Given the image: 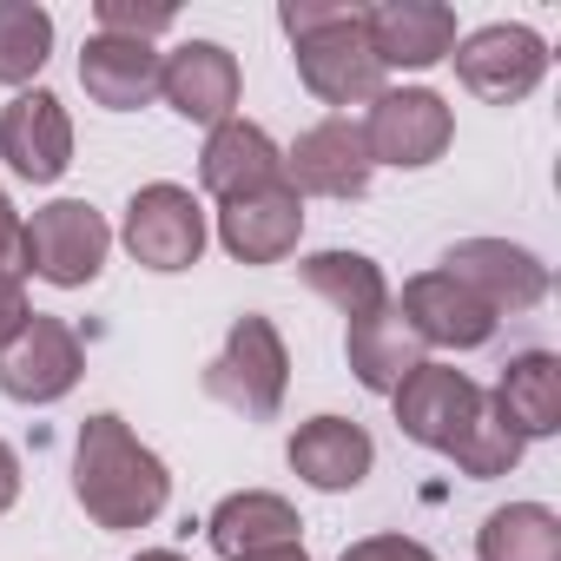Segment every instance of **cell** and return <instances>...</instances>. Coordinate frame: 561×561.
I'll return each mask as SVG.
<instances>
[{
	"label": "cell",
	"mask_w": 561,
	"mask_h": 561,
	"mask_svg": "<svg viewBox=\"0 0 561 561\" xmlns=\"http://www.w3.org/2000/svg\"><path fill=\"white\" fill-rule=\"evenodd\" d=\"M73 495H80V508H87L106 535H126V528H146V522L165 508L172 476H165V462L126 430V416L100 410V416H87L80 436H73Z\"/></svg>",
	"instance_id": "1"
},
{
	"label": "cell",
	"mask_w": 561,
	"mask_h": 561,
	"mask_svg": "<svg viewBox=\"0 0 561 561\" xmlns=\"http://www.w3.org/2000/svg\"><path fill=\"white\" fill-rule=\"evenodd\" d=\"M277 27L298 47V80L324 106H357V100L383 93V67L364 41V8H344V0H285Z\"/></svg>",
	"instance_id": "2"
},
{
	"label": "cell",
	"mask_w": 561,
	"mask_h": 561,
	"mask_svg": "<svg viewBox=\"0 0 561 561\" xmlns=\"http://www.w3.org/2000/svg\"><path fill=\"white\" fill-rule=\"evenodd\" d=\"M285 390H291V357H285V337H277L271 318L244 311L225 337V351L205 364V397H218L225 410H238L244 423H271L285 410Z\"/></svg>",
	"instance_id": "3"
},
{
	"label": "cell",
	"mask_w": 561,
	"mask_h": 561,
	"mask_svg": "<svg viewBox=\"0 0 561 561\" xmlns=\"http://www.w3.org/2000/svg\"><path fill=\"white\" fill-rule=\"evenodd\" d=\"M106 251H113V231L87 198H54L21 225V264L34 277H47V285H60V291L93 285L106 271Z\"/></svg>",
	"instance_id": "4"
},
{
	"label": "cell",
	"mask_w": 561,
	"mask_h": 561,
	"mask_svg": "<svg viewBox=\"0 0 561 561\" xmlns=\"http://www.w3.org/2000/svg\"><path fill=\"white\" fill-rule=\"evenodd\" d=\"M364 133V152L370 165H397V172H423L449 152L456 139V113L443 93L430 87H383L370 100V119L357 126Z\"/></svg>",
	"instance_id": "5"
},
{
	"label": "cell",
	"mask_w": 561,
	"mask_h": 561,
	"mask_svg": "<svg viewBox=\"0 0 561 561\" xmlns=\"http://www.w3.org/2000/svg\"><path fill=\"white\" fill-rule=\"evenodd\" d=\"M390 403H397V430H403L410 443H423V449H436V456H456V449L469 443V430L482 423L489 390H482L476 377L449 370V364H416V370L397 383Z\"/></svg>",
	"instance_id": "6"
},
{
	"label": "cell",
	"mask_w": 561,
	"mask_h": 561,
	"mask_svg": "<svg viewBox=\"0 0 561 561\" xmlns=\"http://www.w3.org/2000/svg\"><path fill=\"white\" fill-rule=\"evenodd\" d=\"M119 238H126L133 264H146V271H192L205 257V205L185 185H172V179L139 185L126 198Z\"/></svg>",
	"instance_id": "7"
},
{
	"label": "cell",
	"mask_w": 561,
	"mask_h": 561,
	"mask_svg": "<svg viewBox=\"0 0 561 561\" xmlns=\"http://www.w3.org/2000/svg\"><path fill=\"white\" fill-rule=\"evenodd\" d=\"M456 80L476 93V100H489V106H515V100H528L535 87H541V73H548V41L535 34V27H522V21H495V27H476L469 41H456Z\"/></svg>",
	"instance_id": "8"
},
{
	"label": "cell",
	"mask_w": 561,
	"mask_h": 561,
	"mask_svg": "<svg viewBox=\"0 0 561 561\" xmlns=\"http://www.w3.org/2000/svg\"><path fill=\"white\" fill-rule=\"evenodd\" d=\"M443 271L462 291H476L495 318H522L548 298V264L528 244H508V238H462V244L443 251Z\"/></svg>",
	"instance_id": "9"
},
{
	"label": "cell",
	"mask_w": 561,
	"mask_h": 561,
	"mask_svg": "<svg viewBox=\"0 0 561 561\" xmlns=\"http://www.w3.org/2000/svg\"><path fill=\"white\" fill-rule=\"evenodd\" d=\"M87 370V351H80V331L67 318H27V331L0 351V390L14 403H60Z\"/></svg>",
	"instance_id": "10"
},
{
	"label": "cell",
	"mask_w": 561,
	"mask_h": 561,
	"mask_svg": "<svg viewBox=\"0 0 561 561\" xmlns=\"http://www.w3.org/2000/svg\"><path fill=\"white\" fill-rule=\"evenodd\" d=\"M0 159L27 185H54L73 165V119L47 87H27L0 106Z\"/></svg>",
	"instance_id": "11"
},
{
	"label": "cell",
	"mask_w": 561,
	"mask_h": 561,
	"mask_svg": "<svg viewBox=\"0 0 561 561\" xmlns=\"http://www.w3.org/2000/svg\"><path fill=\"white\" fill-rule=\"evenodd\" d=\"M397 311L423 337V351H482L495 337V324H502L476 291L456 285L449 271H416L403 285V298H397Z\"/></svg>",
	"instance_id": "12"
},
{
	"label": "cell",
	"mask_w": 561,
	"mask_h": 561,
	"mask_svg": "<svg viewBox=\"0 0 561 561\" xmlns=\"http://www.w3.org/2000/svg\"><path fill=\"white\" fill-rule=\"evenodd\" d=\"M159 93L179 119L192 126H225L238 93H244V73H238V54H225L218 41H185L172 54H159Z\"/></svg>",
	"instance_id": "13"
},
{
	"label": "cell",
	"mask_w": 561,
	"mask_h": 561,
	"mask_svg": "<svg viewBox=\"0 0 561 561\" xmlns=\"http://www.w3.org/2000/svg\"><path fill=\"white\" fill-rule=\"evenodd\" d=\"M370 152H364V133L344 119V113H331V119H318L311 133H298V146L285 152V185L305 198H364L370 192Z\"/></svg>",
	"instance_id": "14"
},
{
	"label": "cell",
	"mask_w": 561,
	"mask_h": 561,
	"mask_svg": "<svg viewBox=\"0 0 561 561\" xmlns=\"http://www.w3.org/2000/svg\"><path fill=\"white\" fill-rule=\"evenodd\" d=\"M364 41L383 73H423L456 54V14L443 0H377V8H364Z\"/></svg>",
	"instance_id": "15"
},
{
	"label": "cell",
	"mask_w": 561,
	"mask_h": 561,
	"mask_svg": "<svg viewBox=\"0 0 561 561\" xmlns=\"http://www.w3.org/2000/svg\"><path fill=\"white\" fill-rule=\"evenodd\" d=\"M305 238V198L277 179L264 192H244L218 211V244L238 257V264H277V257H291Z\"/></svg>",
	"instance_id": "16"
},
{
	"label": "cell",
	"mask_w": 561,
	"mask_h": 561,
	"mask_svg": "<svg viewBox=\"0 0 561 561\" xmlns=\"http://www.w3.org/2000/svg\"><path fill=\"white\" fill-rule=\"evenodd\" d=\"M285 179V152L271 146V133L264 126H251V119H225V126H211V139H205V152H198V185L218 198V205H231V198H244V192H264V185H277Z\"/></svg>",
	"instance_id": "17"
},
{
	"label": "cell",
	"mask_w": 561,
	"mask_h": 561,
	"mask_svg": "<svg viewBox=\"0 0 561 561\" xmlns=\"http://www.w3.org/2000/svg\"><path fill=\"white\" fill-rule=\"evenodd\" d=\"M291 469L311 482V489H324V495H344V489H357L364 476H370V462H377V443H370V430L364 423H351V416H311L298 436H291Z\"/></svg>",
	"instance_id": "18"
},
{
	"label": "cell",
	"mask_w": 561,
	"mask_h": 561,
	"mask_svg": "<svg viewBox=\"0 0 561 561\" xmlns=\"http://www.w3.org/2000/svg\"><path fill=\"white\" fill-rule=\"evenodd\" d=\"M80 87L93 106L106 113H133L159 93V54L146 41H119V34H93L80 47Z\"/></svg>",
	"instance_id": "19"
},
{
	"label": "cell",
	"mask_w": 561,
	"mask_h": 561,
	"mask_svg": "<svg viewBox=\"0 0 561 561\" xmlns=\"http://www.w3.org/2000/svg\"><path fill=\"white\" fill-rule=\"evenodd\" d=\"M298 508L285 502V495H271V489H238V495H225L218 508H211V522H205V535H211V548L225 554V561H244V554H264V548H291L298 541Z\"/></svg>",
	"instance_id": "20"
},
{
	"label": "cell",
	"mask_w": 561,
	"mask_h": 561,
	"mask_svg": "<svg viewBox=\"0 0 561 561\" xmlns=\"http://www.w3.org/2000/svg\"><path fill=\"white\" fill-rule=\"evenodd\" d=\"M489 410H495L522 443L554 436V430H561V357H554V351H522V357L502 370Z\"/></svg>",
	"instance_id": "21"
},
{
	"label": "cell",
	"mask_w": 561,
	"mask_h": 561,
	"mask_svg": "<svg viewBox=\"0 0 561 561\" xmlns=\"http://www.w3.org/2000/svg\"><path fill=\"white\" fill-rule=\"evenodd\" d=\"M344 357H351V377H357L364 390H377V397H397V383H403L416 364H430V357H423V337L403 324L397 305H383L377 318H357L351 337H344Z\"/></svg>",
	"instance_id": "22"
},
{
	"label": "cell",
	"mask_w": 561,
	"mask_h": 561,
	"mask_svg": "<svg viewBox=\"0 0 561 561\" xmlns=\"http://www.w3.org/2000/svg\"><path fill=\"white\" fill-rule=\"evenodd\" d=\"M298 277H305V285H311L331 311H344L351 324H357V318H377V311L390 305L383 264L364 257V251H311V257L298 264Z\"/></svg>",
	"instance_id": "23"
},
{
	"label": "cell",
	"mask_w": 561,
	"mask_h": 561,
	"mask_svg": "<svg viewBox=\"0 0 561 561\" xmlns=\"http://www.w3.org/2000/svg\"><path fill=\"white\" fill-rule=\"evenodd\" d=\"M476 561H561V515L548 502H508L482 522Z\"/></svg>",
	"instance_id": "24"
},
{
	"label": "cell",
	"mask_w": 561,
	"mask_h": 561,
	"mask_svg": "<svg viewBox=\"0 0 561 561\" xmlns=\"http://www.w3.org/2000/svg\"><path fill=\"white\" fill-rule=\"evenodd\" d=\"M54 54V14L41 0H0V87H27Z\"/></svg>",
	"instance_id": "25"
},
{
	"label": "cell",
	"mask_w": 561,
	"mask_h": 561,
	"mask_svg": "<svg viewBox=\"0 0 561 561\" xmlns=\"http://www.w3.org/2000/svg\"><path fill=\"white\" fill-rule=\"evenodd\" d=\"M449 462H456L462 476H476V482H489V476H508V469L522 462V436H515V430H508L495 410H482V423L469 430V443H462Z\"/></svg>",
	"instance_id": "26"
},
{
	"label": "cell",
	"mask_w": 561,
	"mask_h": 561,
	"mask_svg": "<svg viewBox=\"0 0 561 561\" xmlns=\"http://www.w3.org/2000/svg\"><path fill=\"white\" fill-rule=\"evenodd\" d=\"M93 21H100V34H119V41H146V47H152V34H165V27H172V8H139V0H100Z\"/></svg>",
	"instance_id": "27"
},
{
	"label": "cell",
	"mask_w": 561,
	"mask_h": 561,
	"mask_svg": "<svg viewBox=\"0 0 561 561\" xmlns=\"http://www.w3.org/2000/svg\"><path fill=\"white\" fill-rule=\"evenodd\" d=\"M337 561H436L423 541H410V535H364V541H351Z\"/></svg>",
	"instance_id": "28"
},
{
	"label": "cell",
	"mask_w": 561,
	"mask_h": 561,
	"mask_svg": "<svg viewBox=\"0 0 561 561\" xmlns=\"http://www.w3.org/2000/svg\"><path fill=\"white\" fill-rule=\"evenodd\" d=\"M27 318H34V305H27V285L0 271V351H8V344L27 331Z\"/></svg>",
	"instance_id": "29"
},
{
	"label": "cell",
	"mask_w": 561,
	"mask_h": 561,
	"mask_svg": "<svg viewBox=\"0 0 561 561\" xmlns=\"http://www.w3.org/2000/svg\"><path fill=\"white\" fill-rule=\"evenodd\" d=\"M21 211H14V198L8 192H0V271H8V277H27V264H21Z\"/></svg>",
	"instance_id": "30"
},
{
	"label": "cell",
	"mask_w": 561,
	"mask_h": 561,
	"mask_svg": "<svg viewBox=\"0 0 561 561\" xmlns=\"http://www.w3.org/2000/svg\"><path fill=\"white\" fill-rule=\"evenodd\" d=\"M14 502H21V456L0 443V515H8Z\"/></svg>",
	"instance_id": "31"
},
{
	"label": "cell",
	"mask_w": 561,
	"mask_h": 561,
	"mask_svg": "<svg viewBox=\"0 0 561 561\" xmlns=\"http://www.w3.org/2000/svg\"><path fill=\"white\" fill-rule=\"evenodd\" d=\"M244 561H311V554H305V541H291V548H264V554H244Z\"/></svg>",
	"instance_id": "32"
},
{
	"label": "cell",
	"mask_w": 561,
	"mask_h": 561,
	"mask_svg": "<svg viewBox=\"0 0 561 561\" xmlns=\"http://www.w3.org/2000/svg\"><path fill=\"white\" fill-rule=\"evenodd\" d=\"M133 561H185L179 548H146V554H133Z\"/></svg>",
	"instance_id": "33"
}]
</instances>
